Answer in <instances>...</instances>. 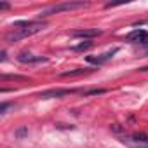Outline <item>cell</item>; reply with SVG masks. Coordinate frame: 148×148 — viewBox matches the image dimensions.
<instances>
[{
  "mask_svg": "<svg viewBox=\"0 0 148 148\" xmlns=\"http://www.w3.org/2000/svg\"><path fill=\"white\" fill-rule=\"evenodd\" d=\"M18 61L19 63H25V64H32V63H44V61H47V58L35 56L32 52H19L18 54Z\"/></svg>",
  "mask_w": 148,
  "mask_h": 148,
  "instance_id": "6",
  "label": "cell"
},
{
  "mask_svg": "<svg viewBox=\"0 0 148 148\" xmlns=\"http://www.w3.org/2000/svg\"><path fill=\"white\" fill-rule=\"evenodd\" d=\"M139 71H148V66H143V68H139Z\"/></svg>",
  "mask_w": 148,
  "mask_h": 148,
  "instance_id": "15",
  "label": "cell"
},
{
  "mask_svg": "<svg viewBox=\"0 0 148 148\" xmlns=\"http://www.w3.org/2000/svg\"><path fill=\"white\" fill-rule=\"evenodd\" d=\"M122 143L131 146V148H148V134L136 132V134H131V136H124Z\"/></svg>",
  "mask_w": 148,
  "mask_h": 148,
  "instance_id": "3",
  "label": "cell"
},
{
  "mask_svg": "<svg viewBox=\"0 0 148 148\" xmlns=\"http://www.w3.org/2000/svg\"><path fill=\"white\" fill-rule=\"evenodd\" d=\"M145 35H146V30L136 28V30H132V32L127 35V40H129V42H134V44H141L143 38H145Z\"/></svg>",
  "mask_w": 148,
  "mask_h": 148,
  "instance_id": "7",
  "label": "cell"
},
{
  "mask_svg": "<svg viewBox=\"0 0 148 148\" xmlns=\"http://www.w3.org/2000/svg\"><path fill=\"white\" fill-rule=\"evenodd\" d=\"M44 28H45L44 21H18V23H14V30L5 35V40L9 44H12V42H18V40L35 35V33L42 32Z\"/></svg>",
  "mask_w": 148,
  "mask_h": 148,
  "instance_id": "1",
  "label": "cell"
},
{
  "mask_svg": "<svg viewBox=\"0 0 148 148\" xmlns=\"http://www.w3.org/2000/svg\"><path fill=\"white\" fill-rule=\"evenodd\" d=\"M0 9H9V4H0Z\"/></svg>",
  "mask_w": 148,
  "mask_h": 148,
  "instance_id": "13",
  "label": "cell"
},
{
  "mask_svg": "<svg viewBox=\"0 0 148 148\" xmlns=\"http://www.w3.org/2000/svg\"><path fill=\"white\" fill-rule=\"evenodd\" d=\"M141 44H143V45H148V32H146V35H145V38H143Z\"/></svg>",
  "mask_w": 148,
  "mask_h": 148,
  "instance_id": "12",
  "label": "cell"
},
{
  "mask_svg": "<svg viewBox=\"0 0 148 148\" xmlns=\"http://www.w3.org/2000/svg\"><path fill=\"white\" fill-rule=\"evenodd\" d=\"M146 54H148V51H146Z\"/></svg>",
  "mask_w": 148,
  "mask_h": 148,
  "instance_id": "16",
  "label": "cell"
},
{
  "mask_svg": "<svg viewBox=\"0 0 148 148\" xmlns=\"http://www.w3.org/2000/svg\"><path fill=\"white\" fill-rule=\"evenodd\" d=\"M87 4L84 2H64V4H59V5H52L45 11H42L38 14V18H45V16H51V14H58V12H64V11H73V9H80V7H86Z\"/></svg>",
  "mask_w": 148,
  "mask_h": 148,
  "instance_id": "2",
  "label": "cell"
},
{
  "mask_svg": "<svg viewBox=\"0 0 148 148\" xmlns=\"http://www.w3.org/2000/svg\"><path fill=\"white\" fill-rule=\"evenodd\" d=\"M77 92L75 89H49V91H44L40 94V98L44 99H49V98H63V96H68V94H73Z\"/></svg>",
  "mask_w": 148,
  "mask_h": 148,
  "instance_id": "5",
  "label": "cell"
},
{
  "mask_svg": "<svg viewBox=\"0 0 148 148\" xmlns=\"http://www.w3.org/2000/svg\"><path fill=\"white\" fill-rule=\"evenodd\" d=\"M86 70H82V68H77V70H73V71H64V73H61V77H73V75H82Z\"/></svg>",
  "mask_w": 148,
  "mask_h": 148,
  "instance_id": "9",
  "label": "cell"
},
{
  "mask_svg": "<svg viewBox=\"0 0 148 148\" xmlns=\"http://www.w3.org/2000/svg\"><path fill=\"white\" fill-rule=\"evenodd\" d=\"M25 132H26V129H19V131H18V136H21V134H25Z\"/></svg>",
  "mask_w": 148,
  "mask_h": 148,
  "instance_id": "14",
  "label": "cell"
},
{
  "mask_svg": "<svg viewBox=\"0 0 148 148\" xmlns=\"http://www.w3.org/2000/svg\"><path fill=\"white\" fill-rule=\"evenodd\" d=\"M7 79H14V80H26V77H19V75H12V77H9V75H2V80H7Z\"/></svg>",
  "mask_w": 148,
  "mask_h": 148,
  "instance_id": "11",
  "label": "cell"
},
{
  "mask_svg": "<svg viewBox=\"0 0 148 148\" xmlns=\"http://www.w3.org/2000/svg\"><path fill=\"white\" fill-rule=\"evenodd\" d=\"M101 35V30H77V32H73L71 37H79V38H92V37H98Z\"/></svg>",
  "mask_w": 148,
  "mask_h": 148,
  "instance_id": "8",
  "label": "cell"
},
{
  "mask_svg": "<svg viewBox=\"0 0 148 148\" xmlns=\"http://www.w3.org/2000/svg\"><path fill=\"white\" fill-rule=\"evenodd\" d=\"M119 52V47H113L112 51H108V52H103V54H99V56H87L86 59H87V63H91V64H105V63H108L115 54Z\"/></svg>",
  "mask_w": 148,
  "mask_h": 148,
  "instance_id": "4",
  "label": "cell"
},
{
  "mask_svg": "<svg viewBox=\"0 0 148 148\" xmlns=\"http://www.w3.org/2000/svg\"><path fill=\"white\" fill-rule=\"evenodd\" d=\"M92 45V42H89V40H86V42H82V44H79V45H75L73 49L75 51H84V49H89Z\"/></svg>",
  "mask_w": 148,
  "mask_h": 148,
  "instance_id": "10",
  "label": "cell"
}]
</instances>
